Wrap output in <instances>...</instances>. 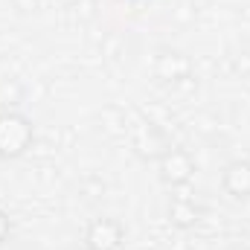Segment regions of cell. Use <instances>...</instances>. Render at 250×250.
<instances>
[{
    "instance_id": "5b68a950",
    "label": "cell",
    "mask_w": 250,
    "mask_h": 250,
    "mask_svg": "<svg viewBox=\"0 0 250 250\" xmlns=\"http://www.w3.org/2000/svg\"><path fill=\"white\" fill-rule=\"evenodd\" d=\"M169 215H172V224H175V227L187 230V227H192V224L198 221L201 209H198L192 201H187V198H175L172 207H169Z\"/></svg>"
},
{
    "instance_id": "277c9868",
    "label": "cell",
    "mask_w": 250,
    "mask_h": 250,
    "mask_svg": "<svg viewBox=\"0 0 250 250\" xmlns=\"http://www.w3.org/2000/svg\"><path fill=\"white\" fill-rule=\"evenodd\" d=\"M221 187L230 198L236 201H248L250 198V163L248 160H233L224 175H221Z\"/></svg>"
},
{
    "instance_id": "3957f363",
    "label": "cell",
    "mask_w": 250,
    "mask_h": 250,
    "mask_svg": "<svg viewBox=\"0 0 250 250\" xmlns=\"http://www.w3.org/2000/svg\"><path fill=\"white\" fill-rule=\"evenodd\" d=\"M192 172H195V163H192V157H189L187 151H181V148H172V151H166V154L160 157V175H163V181L172 184V187L189 184Z\"/></svg>"
},
{
    "instance_id": "52a82bcc",
    "label": "cell",
    "mask_w": 250,
    "mask_h": 250,
    "mask_svg": "<svg viewBox=\"0 0 250 250\" xmlns=\"http://www.w3.org/2000/svg\"><path fill=\"white\" fill-rule=\"evenodd\" d=\"M87 250H90V248H87Z\"/></svg>"
},
{
    "instance_id": "6da1fadb",
    "label": "cell",
    "mask_w": 250,
    "mask_h": 250,
    "mask_svg": "<svg viewBox=\"0 0 250 250\" xmlns=\"http://www.w3.org/2000/svg\"><path fill=\"white\" fill-rule=\"evenodd\" d=\"M32 143V123L21 114H0V157H21Z\"/></svg>"
},
{
    "instance_id": "7a4b0ae2",
    "label": "cell",
    "mask_w": 250,
    "mask_h": 250,
    "mask_svg": "<svg viewBox=\"0 0 250 250\" xmlns=\"http://www.w3.org/2000/svg\"><path fill=\"white\" fill-rule=\"evenodd\" d=\"M123 224L114 218H96L87 227V248L90 250H120L123 248Z\"/></svg>"
},
{
    "instance_id": "8992f818",
    "label": "cell",
    "mask_w": 250,
    "mask_h": 250,
    "mask_svg": "<svg viewBox=\"0 0 250 250\" xmlns=\"http://www.w3.org/2000/svg\"><path fill=\"white\" fill-rule=\"evenodd\" d=\"M9 239V218H6V212L0 209V245Z\"/></svg>"
}]
</instances>
